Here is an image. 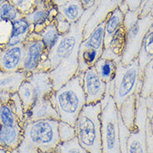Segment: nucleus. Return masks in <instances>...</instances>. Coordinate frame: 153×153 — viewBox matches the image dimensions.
I'll list each match as a JSON object with an SVG mask.
<instances>
[{
	"mask_svg": "<svg viewBox=\"0 0 153 153\" xmlns=\"http://www.w3.org/2000/svg\"><path fill=\"white\" fill-rule=\"evenodd\" d=\"M150 126H151V130H152V132L153 135V114L152 115V117L150 118Z\"/></svg>",
	"mask_w": 153,
	"mask_h": 153,
	"instance_id": "nucleus-36",
	"label": "nucleus"
},
{
	"mask_svg": "<svg viewBox=\"0 0 153 153\" xmlns=\"http://www.w3.org/2000/svg\"><path fill=\"white\" fill-rule=\"evenodd\" d=\"M152 23L153 16L150 13L146 17L139 18L132 25L124 27L126 30V45L121 58L123 65H128L137 58L143 38Z\"/></svg>",
	"mask_w": 153,
	"mask_h": 153,
	"instance_id": "nucleus-7",
	"label": "nucleus"
},
{
	"mask_svg": "<svg viewBox=\"0 0 153 153\" xmlns=\"http://www.w3.org/2000/svg\"><path fill=\"white\" fill-rule=\"evenodd\" d=\"M27 80L32 85L35 101L50 97L54 92L53 82L48 72H34L27 75Z\"/></svg>",
	"mask_w": 153,
	"mask_h": 153,
	"instance_id": "nucleus-14",
	"label": "nucleus"
},
{
	"mask_svg": "<svg viewBox=\"0 0 153 153\" xmlns=\"http://www.w3.org/2000/svg\"><path fill=\"white\" fill-rule=\"evenodd\" d=\"M144 0H123V3L128 8L129 11H135L141 8Z\"/></svg>",
	"mask_w": 153,
	"mask_h": 153,
	"instance_id": "nucleus-33",
	"label": "nucleus"
},
{
	"mask_svg": "<svg viewBox=\"0 0 153 153\" xmlns=\"http://www.w3.org/2000/svg\"><path fill=\"white\" fill-rule=\"evenodd\" d=\"M99 1L97 0L91 8L86 9L76 22L71 23L70 29L62 37L58 45L48 53L46 58L38 66L37 71L49 73L54 91L58 90L77 73L78 52L83 40V28Z\"/></svg>",
	"mask_w": 153,
	"mask_h": 153,
	"instance_id": "nucleus-1",
	"label": "nucleus"
},
{
	"mask_svg": "<svg viewBox=\"0 0 153 153\" xmlns=\"http://www.w3.org/2000/svg\"><path fill=\"white\" fill-rule=\"evenodd\" d=\"M47 119L60 121L57 110L49 97L36 100L30 110L25 113V122H35Z\"/></svg>",
	"mask_w": 153,
	"mask_h": 153,
	"instance_id": "nucleus-13",
	"label": "nucleus"
},
{
	"mask_svg": "<svg viewBox=\"0 0 153 153\" xmlns=\"http://www.w3.org/2000/svg\"><path fill=\"white\" fill-rule=\"evenodd\" d=\"M48 153H58V152H57V148H56V149L53 150V151H52V152H48Z\"/></svg>",
	"mask_w": 153,
	"mask_h": 153,
	"instance_id": "nucleus-38",
	"label": "nucleus"
},
{
	"mask_svg": "<svg viewBox=\"0 0 153 153\" xmlns=\"http://www.w3.org/2000/svg\"><path fill=\"white\" fill-rule=\"evenodd\" d=\"M58 135H59V138H60V142H68L76 137L75 126H71L68 123L59 121Z\"/></svg>",
	"mask_w": 153,
	"mask_h": 153,
	"instance_id": "nucleus-29",
	"label": "nucleus"
},
{
	"mask_svg": "<svg viewBox=\"0 0 153 153\" xmlns=\"http://www.w3.org/2000/svg\"><path fill=\"white\" fill-rule=\"evenodd\" d=\"M0 124L3 126H13L23 124L18 117V116L16 115L15 111H13L11 104L8 103H3L0 108Z\"/></svg>",
	"mask_w": 153,
	"mask_h": 153,
	"instance_id": "nucleus-26",
	"label": "nucleus"
},
{
	"mask_svg": "<svg viewBox=\"0 0 153 153\" xmlns=\"http://www.w3.org/2000/svg\"><path fill=\"white\" fill-rule=\"evenodd\" d=\"M142 73V88L140 96L146 98L153 93V58L146 64Z\"/></svg>",
	"mask_w": 153,
	"mask_h": 153,
	"instance_id": "nucleus-25",
	"label": "nucleus"
},
{
	"mask_svg": "<svg viewBox=\"0 0 153 153\" xmlns=\"http://www.w3.org/2000/svg\"><path fill=\"white\" fill-rule=\"evenodd\" d=\"M101 111V102L86 104L76 119V137L80 145L88 153H102Z\"/></svg>",
	"mask_w": 153,
	"mask_h": 153,
	"instance_id": "nucleus-4",
	"label": "nucleus"
},
{
	"mask_svg": "<svg viewBox=\"0 0 153 153\" xmlns=\"http://www.w3.org/2000/svg\"><path fill=\"white\" fill-rule=\"evenodd\" d=\"M38 34L40 36L42 41L46 47L48 53L52 52L58 45L62 37L57 30V25L54 20L49 24H48Z\"/></svg>",
	"mask_w": 153,
	"mask_h": 153,
	"instance_id": "nucleus-20",
	"label": "nucleus"
},
{
	"mask_svg": "<svg viewBox=\"0 0 153 153\" xmlns=\"http://www.w3.org/2000/svg\"><path fill=\"white\" fill-rule=\"evenodd\" d=\"M151 14L153 16V8H152V11H151Z\"/></svg>",
	"mask_w": 153,
	"mask_h": 153,
	"instance_id": "nucleus-40",
	"label": "nucleus"
},
{
	"mask_svg": "<svg viewBox=\"0 0 153 153\" xmlns=\"http://www.w3.org/2000/svg\"><path fill=\"white\" fill-rule=\"evenodd\" d=\"M142 10L140 12L139 18H143L151 13L153 8V0H144L142 4Z\"/></svg>",
	"mask_w": 153,
	"mask_h": 153,
	"instance_id": "nucleus-32",
	"label": "nucleus"
},
{
	"mask_svg": "<svg viewBox=\"0 0 153 153\" xmlns=\"http://www.w3.org/2000/svg\"><path fill=\"white\" fill-rule=\"evenodd\" d=\"M1 48L0 70L3 72H17L22 70L24 45L20 44L10 48Z\"/></svg>",
	"mask_w": 153,
	"mask_h": 153,
	"instance_id": "nucleus-12",
	"label": "nucleus"
},
{
	"mask_svg": "<svg viewBox=\"0 0 153 153\" xmlns=\"http://www.w3.org/2000/svg\"><path fill=\"white\" fill-rule=\"evenodd\" d=\"M146 141L147 153H153V135L150 126V118L147 117L146 122Z\"/></svg>",
	"mask_w": 153,
	"mask_h": 153,
	"instance_id": "nucleus-31",
	"label": "nucleus"
},
{
	"mask_svg": "<svg viewBox=\"0 0 153 153\" xmlns=\"http://www.w3.org/2000/svg\"><path fill=\"white\" fill-rule=\"evenodd\" d=\"M137 58L140 68L143 72L146 64L153 58V23L143 38Z\"/></svg>",
	"mask_w": 153,
	"mask_h": 153,
	"instance_id": "nucleus-22",
	"label": "nucleus"
},
{
	"mask_svg": "<svg viewBox=\"0 0 153 153\" xmlns=\"http://www.w3.org/2000/svg\"><path fill=\"white\" fill-rule=\"evenodd\" d=\"M143 73L140 68L138 58L128 65L120 61L117 64V71L113 79L112 98L117 110L128 99L141 94Z\"/></svg>",
	"mask_w": 153,
	"mask_h": 153,
	"instance_id": "nucleus-5",
	"label": "nucleus"
},
{
	"mask_svg": "<svg viewBox=\"0 0 153 153\" xmlns=\"http://www.w3.org/2000/svg\"><path fill=\"white\" fill-rule=\"evenodd\" d=\"M23 45L24 56L22 70L29 75L37 71L41 62L46 58L48 52L40 36L36 33H30Z\"/></svg>",
	"mask_w": 153,
	"mask_h": 153,
	"instance_id": "nucleus-9",
	"label": "nucleus"
},
{
	"mask_svg": "<svg viewBox=\"0 0 153 153\" xmlns=\"http://www.w3.org/2000/svg\"><path fill=\"white\" fill-rule=\"evenodd\" d=\"M18 94H19L20 100L23 103V108L25 113L28 111L33 107V105L35 102L34 94H33V90L32 88V85L26 79L21 84L18 90Z\"/></svg>",
	"mask_w": 153,
	"mask_h": 153,
	"instance_id": "nucleus-24",
	"label": "nucleus"
},
{
	"mask_svg": "<svg viewBox=\"0 0 153 153\" xmlns=\"http://www.w3.org/2000/svg\"><path fill=\"white\" fill-rule=\"evenodd\" d=\"M2 102H1V101H0V108H1V106H2Z\"/></svg>",
	"mask_w": 153,
	"mask_h": 153,
	"instance_id": "nucleus-41",
	"label": "nucleus"
},
{
	"mask_svg": "<svg viewBox=\"0 0 153 153\" xmlns=\"http://www.w3.org/2000/svg\"><path fill=\"white\" fill-rule=\"evenodd\" d=\"M23 134V125L6 126L0 124V142L10 152L20 144Z\"/></svg>",
	"mask_w": 153,
	"mask_h": 153,
	"instance_id": "nucleus-16",
	"label": "nucleus"
},
{
	"mask_svg": "<svg viewBox=\"0 0 153 153\" xmlns=\"http://www.w3.org/2000/svg\"><path fill=\"white\" fill-rule=\"evenodd\" d=\"M57 120L26 121L23 123L22 139L19 146L10 153H48L60 143Z\"/></svg>",
	"mask_w": 153,
	"mask_h": 153,
	"instance_id": "nucleus-2",
	"label": "nucleus"
},
{
	"mask_svg": "<svg viewBox=\"0 0 153 153\" xmlns=\"http://www.w3.org/2000/svg\"><path fill=\"white\" fill-rule=\"evenodd\" d=\"M30 24L24 18H21L12 23V33L8 42L2 48H10L23 44L30 33Z\"/></svg>",
	"mask_w": 153,
	"mask_h": 153,
	"instance_id": "nucleus-18",
	"label": "nucleus"
},
{
	"mask_svg": "<svg viewBox=\"0 0 153 153\" xmlns=\"http://www.w3.org/2000/svg\"><path fill=\"white\" fill-rule=\"evenodd\" d=\"M118 62L112 59L100 57L96 62L94 68L99 76L106 83H109L113 81L117 71V64Z\"/></svg>",
	"mask_w": 153,
	"mask_h": 153,
	"instance_id": "nucleus-21",
	"label": "nucleus"
},
{
	"mask_svg": "<svg viewBox=\"0 0 153 153\" xmlns=\"http://www.w3.org/2000/svg\"><path fill=\"white\" fill-rule=\"evenodd\" d=\"M54 21H55L56 25H57V30L62 36H63L68 32L70 27H71V23L62 15L60 13H57Z\"/></svg>",
	"mask_w": 153,
	"mask_h": 153,
	"instance_id": "nucleus-30",
	"label": "nucleus"
},
{
	"mask_svg": "<svg viewBox=\"0 0 153 153\" xmlns=\"http://www.w3.org/2000/svg\"><path fill=\"white\" fill-rule=\"evenodd\" d=\"M83 73H77L50 96L61 122L75 126L76 119L86 105L83 90Z\"/></svg>",
	"mask_w": 153,
	"mask_h": 153,
	"instance_id": "nucleus-3",
	"label": "nucleus"
},
{
	"mask_svg": "<svg viewBox=\"0 0 153 153\" xmlns=\"http://www.w3.org/2000/svg\"><path fill=\"white\" fill-rule=\"evenodd\" d=\"M53 3L55 5V7L57 8V7H60L62 5H64L66 3H68L69 0H52Z\"/></svg>",
	"mask_w": 153,
	"mask_h": 153,
	"instance_id": "nucleus-35",
	"label": "nucleus"
},
{
	"mask_svg": "<svg viewBox=\"0 0 153 153\" xmlns=\"http://www.w3.org/2000/svg\"><path fill=\"white\" fill-rule=\"evenodd\" d=\"M123 0H100L97 7L93 12L83 28V40L90 36L97 25L106 21L107 17L118 7Z\"/></svg>",
	"mask_w": 153,
	"mask_h": 153,
	"instance_id": "nucleus-11",
	"label": "nucleus"
},
{
	"mask_svg": "<svg viewBox=\"0 0 153 153\" xmlns=\"http://www.w3.org/2000/svg\"><path fill=\"white\" fill-rule=\"evenodd\" d=\"M113 82L107 84L105 97L101 102V131L102 153H121L119 142L118 110L112 98Z\"/></svg>",
	"mask_w": 153,
	"mask_h": 153,
	"instance_id": "nucleus-6",
	"label": "nucleus"
},
{
	"mask_svg": "<svg viewBox=\"0 0 153 153\" xmlns=\"http://www.w3.org/2000/svg\"><path fill=\"white\" fill-rule=\"evenodd\" d=\"M147 118V109L146 99L141 96L138 97L136 114L132 128L127 140V153H147L146 141V122Z\"/></svg>",
	"mask_w": 153,
	"mask_h": 153,
	"instance_id": "nucleus-8",
	"label": "nucleus"
},
{
	"mask_svg": "<svg viewBox=\"0 0 153 153\" xmlns=\"http://www.w3.org/2000/svg\"><path fill=\"white\" fill-rule=\"evenodd\" d=\"M124 13L117 7L111 12L106 19L105 32H104V49L110 46L112 38L117 32L123 26L124 20Z\"/></svg>",
	"mask_w": 153,
	"mask_h": 153,
	"instance_id": "nucleus-17",
	"label": "nucleus"
},
{
	"mask_svg": "<svg viewBox=\"0 0 153 153\" xmlns=\"http://www.w3.org/2000/svg\"><path fill=\"white\" fill-rule=\"evenodd\" d=\"M27 77V73L23 70L17 72H3L0 70V92L15 93Z\"/></svg>",
	"mask_w": 153,
	"mask_h": 153,
	"instance_id": "nucleus-15",
	"label": "nucleus"
},
{
	"mask_svg": "<svg viewBox=\"0 0 153 153\" xmlns=\"http://www.w3.org/2000/svg\"><path fill=\"white\" fill-rule=\"evenodd\" d=\"M0 153H9L8 152V150L5 149V148H4V147H1L0 146Z\"/></svg>",
	"mask_w": 153,
	"mask_h": 153,
	"instance_id": "nucleus-37",
	"label": "nucleus"
},
{
	"mask_svg": "<svg viewBox=\"0 0 153 153\" xmlns=\"http://www.w3.org/2000/svg\"><path fill=\"white\" fill-rule=\"evenodd\" d=\"M57 8L58 13H60L71 23L76 22L85 11L79 0H69L64 5Z\"/></svg>",
	"mask_w": 153,
	"mask_h": 153,
	"instance_id": "nucleus-23",
	"label": "nucleus"
},
{
	"mask_svg": "<svg viewBox=\"0 0 153 153\" xmlns=\"http://www.w3.org/2000/svg\"><path fill=\"white\" fill-rule=\"evenodd\" d=\"M58 153H88L80 145L77 137H74L68 142H61L57 146Z\"/></svg>",
	"mask_w": 153,
	"mask_h": 153,
	"instance_id": "nucleus-28",
	"label": "nucleus"
},
{
	"mask_svg": "<svg viewBox=\"0 0 153 153\" xmlns=\"http://www.w3.org/2000/svg\"><path fill=\"white\" fill-rule=\"evenodd\" d=\"M102 53L97 50L85 48L80 45L78 52V70L77 73H83L88 68L94 67L96 62L102 57Z\"/></svg>",
	"mask_w": 153,
	"mask_h": 153,
	"instance_id": "nucleus-19",
	"label": "nucleus"
},
{
	"mask_svg": "<svg viewBox=\"0 0 153 153\" xmlns=\"http://www.w3.org/2000/svg\"><path fill=\"white\" fill-rule=\"evenodd\" d=\"M4 2V0H0V5H1V4H3Z\"/></svg>",
	"mask_w": 153,
	"mask_h": 153,
	"instance_id": "nucleus-39",
	"label": "nucleus"
},
{
	"mask_svg": "<svg viewBox=\"0 0 153 153\" xmlns=\"http://www.w3.org/2000/svg\"><path fill=\"white\" fill-rule=\"evenodd\" d=\"M79 1H80L82 6L84 8V10H86L88 8H91L97 0H79Z\"/></svg>",
	"mask_w": 153,
	"mask_h": 153,
	"instance_id": "nucleus-34",
	"label": "nucleus"
},
{
	"mask_svg": "<svg viewBox=\"0 0 153 153\" xmlns=\"http://www.w3.org/2000/svg\"><path fill=\"white\" fill-rule=\"evenodd\" d=\"M83 90L86 97V104L101 102L105 97L107 83L97 74L94 67L83 73Z\"/></svg>",
	"mask_w": 153,
	"mask_h": 153,
	"instance_id": "nucleus-10",
	"label": "nucleus"
},
{
	"mask_svg": "<svg viewBox=\"0 0 153 153\" xmlns=\"http://www.w3.org/2000/svg\"><path fill=\"white\" fill-rule=\"evenodd\" d=\"M23 18L22 14L19 13L14 5L10 4V2L4 1L0 5V19L2 21L13 23L17 19Z\"/></svg>",
	"mask_w": 153,
	"mask_h": 153,
	"instance_id": "nucleus-27",
	"label": "nucleus"
}]
</instances>
